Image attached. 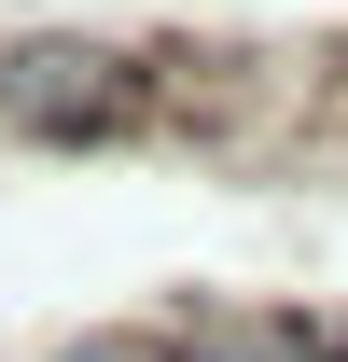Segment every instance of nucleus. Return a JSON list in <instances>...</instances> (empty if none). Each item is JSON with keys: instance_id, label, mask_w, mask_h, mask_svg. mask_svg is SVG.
I'll list each match as a JSON object with an SVG mask.
<instances>
[{"instance_id": "1", "label": "nucleus", "mask_w": 348, "mask_h": 362, "mask_svg": "<svg viewBox=\"0 0 348 362\" xmlns=\"http://www.w3.org/2000/svg\"><path fill=\"white\" fill-rule=\"evenodd\" d=\"M153 112V70L112 42H14L0 56V126L14 139H112Z\"/></svg>"}, {"instance_id": "2", "label": "nucleus", "mask_w": 348, "mask_h": 362, "mask_svg": "<svg viewBox=\"0 0 348 362\" xmlns=\"http://www.w3.org/2000/svg\"><path fill=\"white\" fill-rule=\"evenodd\" d=\"M56 362H168V334H84V349H56Z\"/></svg>"}]
</instances>
